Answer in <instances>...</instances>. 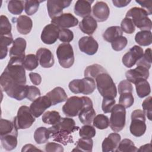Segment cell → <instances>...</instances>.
<instances>
[{"mask_svg":"<svg viewBox=\"0 0 152 152\" xmlns=\"http://www.w3.org/2000/svg\"><path fill=\"white\" fill-rule=\"evenodd\" d=\"M24 60V58H10L0 77L1 90L13 99L19 94L26 83Z\"/></svg>","mask_w":152,"mask_h":152,"instance_id":"obj_1","label":"cell"},{"mask_svg":"<svg viewBox=\"0 0 152 152\" xmlns=\"http://www.w3.org/2000/svg\"><path fill=\"white\" fill-rule=\"evenodd\" d=\"M79 129L80 127L75 125L74 120L70 118H61L58 123L48 128L50 137L64 145L74 142L71 134Z\"/></svg>","mask_w":152,"mask_h":152,"instance_id":"obj_2","label":"cell"},{"mask_svg":"<svg viewBox=\"0 0 152 152\" xmlns=\"http://www.w3.org/2000/svg\"><path fill=\"white\" fill-rule=\"evenodd\" d=\"M125 17L131 18L134 26L141 30L150 31L151 30V21L148 17V14L143 8H131L127 11Z\"/></svg>","mask_w":152,"mask_h":152,"instance_id":"obj_3","label":"cell"},{"mask_svg":"<svg viewBox=\"0 0 152 152\" xmlns=\"http://www.w3.org/2000/svg\"><path fill=\"white\" fill-rule=\"evenodd\" d=\"M95 81L98 91L103 97H116L117 89L115 84L107 72L99 74Z\"/></svg>","mask_w":152,"mask_h":152,"instance_id":"obj_4","label":"cell"},{"mask_svg":"<svg viewBox=\"0 0 152 152\" xmlns=\"http://www.w3.org/2000/svg\"><path fill=\"white\" fill-rule=\"evenodd\" d=\"M71 91L74 94L81 93L84 95L91 94L95 90L96 85L95 80L88 77L82 79H74L68 85Z\"/></svg>","mask_w":152,"mask_h":152,"instance_id":"obj_5","label":"cell"},{"mask_svg":"<svg viewBox=\"0 0 152 152\" xmlns=\"http://www.w3.org/2000/svg\"><path fill=\"white\" fill-rule=\"evenodd\" d=\"M125 108L120 104H115L112 109L109 119V126L111 129L115 132L122 131L125 125Z\"/></svg>","mask_w":152,"mask_h":152,"instance_id":"obj_6","label":"cell"},{"mask_svg":"<svg viewBox=\"0 0 152 152\" xmlns=\"http://www.w3.org/2000/svg\"><path fill=\"white\" fill-rule=\"evenodd\" d=\"M145 115L142 110L136 109L131 113V122L129 131L135 137H141L145 132L147 126L145 124Z\"/></svg>","mask_w":152,"mask_h":152,"instance_id":"obj_7","label":"cell"},{"mask_svg":"<svg viewBox=\"0 0 152 152\" xmlns=\"http://www.w3.org/2000/svg\"><path fill=\"white\" fill-rule=\"evenodd\" d=\"M59 65L64 68L71 67L74 62V54L72 46L68 43L60 44L56 49Z\"/></svg>","mask_w":152,"mask_h":152,"instance_id":"obj_8","label":"cell"},{"mask_svg":"<svg viewBox=\"0 0 152 152\" xmlns=\"http://www.w3.org/2000/svg\"><path fill=\"white\" fill-rule=\"evenodd\" d=\"M86 96H71L67 99L62 106V112L67 117H75L78 115L86 102Z\"/></svg>","mask_w":152,"mask_h":152,"instance_id":"obj_9","label":"cell"},{"mask_svg":"<svg viewBox=\"0 0 152 152\" xmlns=\"http://www.w3.org/2000/svg\"><path fill=\"white\" fill-rule=\"evenodd\" d=\"M35 122V118L31 114L30 107L21 106L18 110L17 116L14 118V124L18 129H25L30 128Z\"/></svg>","mask_w":152,"mask_h":152,"instance_id":"obj_10","label":"cell"},{"mask_svg":"<svg viewBox=\"0 0 152 152\" xmlns=\"http://www.w3.org/2000/svg\"><path fill=\"white\" fill-rule=\"evenodd\" d=\"M52 105L49 97L46 95L40 96L32 102L30 106V110L34 118H39Z\"/></svg>","mask_w":152,"mask_h":152,"instance_id":"obj_11","label":"cell"},{"mask_svg":"<svg viewBox=\"0 0 152 152\" xmlns=\"http://www.w3.org/2000/svg\"><path fill=\"white\" fill-rule=\"evenodd\" d=\"M71 2L68 0H48L46 7L49 17L53 18L62 14L63 9L68 7Z\"/></svg>","mask_w":152,"mask_h":152,"instance_id":"obj_12","label":"cell"},{"mask_svg":"<svg viewBox=\"0 0 152 152\" xmlns=\"http://www.w3.org/2000/svg\"><path fill=\"white\" fill-rule=\"evenodd\" d=\"M51 23L60 29L75 27L78 24V20L71 13H62L51 20Z\"/></svg>","mask_w":152,"mask_h":152,"instance_id":"obj_13","label":"cell"},{"mask_svg":"<svg viewBox=\"0 0 152 152\" xmlns=\"http://www.w3.org/2000/svg\"><path fill=\"white\" fill-rule=\"evenodd\" d=\"M96 116L93 102L90 98L86 96L85 104L78 114L80 121L84 125H90Z\"/></svg>","mask_w":152,"mask_h":152,"instance_id":"obj_14","label":"cell"},{"mask_svg":"<svg viewBox=\"0 0 152 152\" xmlns=\"http://www.w3.org/2000/svg\"><path fill=\"white\" fill-rule=\"evenodd\" d=\"M144 53L142 48L138 45L132 46L122 57L123 64L127 68H131L141 58Z\"/></svg>","mask_w":152,"mask_h":152,"instance_id":"obj_15","label":"cell"},{"mask_svg":"<svg viewBox=\"0 0 152 152\" xmlns=\"http://www.w3.org/2000/svg\"><path fill=\"white\" fill-rule=\"evenodd\" d=\"M59 30L60 28L53 24L51 23L46 25L42 31L41 40L46 45L55 43L59 38Z\"/></svg>","mask_w":152,"mask_h":152,"instance_id":"obj_16","label":"cell"},{"mask_svg":"<svg viewBox=\"0 0 152 152\" xmlns=\"http://www.w3.org/2000/svg\"><path fill=\"white\" fill-rule=\"evenodd\" d=\"M78 47L81 52L88 55H94L99 48L97 42L91 36H83L78 41Z\"/></svg>","mask_w":152,"mask_h":152,"instance_id":"obj_17","label":"cell"},{"mask_svg":"<svg viewBox=\"0 0 152 152\" xmlns=\"http://www.w3.org/2000/svg\"><path fill=\"white\" fill-rule=\"evenodd\" d=\"M92 13L94 18L97 21L104 22L109 17L110 9L106 2L97 1L93 7Z\"/></svg>","mask_w":152,"mask_h":152,"instance_id":"obj_18","label":"cell"},{"mask_svg":"<svg viewBox=\"0 0 152 152\" xmlns=\"http://www.w3.org/2000/svg\"><path fill=\"white\" fill-rule=\"evenodd\" d=\"M149 69L142 66H137L134 69L127 71L125 73L126 80L133 84L141 80H147L149 77Z\"/></svg>","mask_w":152,"mask_h":152,"instance_id":"obj_19","label":"cell"},{"mask_svg":"<svg viewBox=\"0 0 152 152\" xmlns=\"http://www.w3.org/2000/svg\"><path fill=\"white\" fill-rule=\"evenodd\" d=\"M36 55L42 67L49 68L54 65L53 55L49 49L44 48H39L37 50Z\"/></svg>","mask_w":152,"mask_h":152,"instance_id":"obj_20","label":"cell"},{"mask_svg":"<svg viewBox=\"0 0 152 152\" xmlns=\"http://www.w3.org/2000/svg\"><path fill=\"white\" fill-rule=\"evenodd\" d=\"M121 135L116 132L110 133L102 144L103 152H115L121 141Z\"/></svg>","mask_w":152,"mask_h":152,"instance_id":"obj_21","label":"cell"},{"mask_svg":"<svg viewBox=\"0 0 152 152\" xmlns=\"http://www.w3.org/2000/svg\"><path fill=\"white\" fill-rule=\"evenodd\" d=\"M12 20L14 23H16L17 30L19 33L26 35L31 31L33 27V22L29 17L22 15L17 18H12Z\"/></svg>","mask_w":152,"mask_h":152,"instance_id":"obj_22","label":"cell"},{"mask_svg":"<svg viewBox=\"0 0 152 152\" xmlns=\"http://www.w3.org/2000/svg\"><path fill=\"white\" fill-rule=\"evenodd\" d=\"M27 43L26 40L22 37H18L15 39L12 46L10 49V58H25V50L26 48Z\"/></svg>","mask_w":152,"mask_h":152,"instance_id":"obj_23","label":"cell"},{"mask_svg":"<svg viewBox=\"0 0 152 152\" xmlns=\"http://www.w3.org/2000/svg\"><path fill=\"white\" fill-rule=\"evenodd\" d=\"M93 2V1L78 0L74 5V13L80 17L89 16L91 12V5Z\"/></svg>","mask_w":152,"mask_h":152,"instance_id":"obj_24","label":"cell"},{"mask_svg":"<svg viewBox=\"0 0 152 152\" xmlns=\"http://www.w3.org/2000/svg\"><path fill=\"white\" fill-rule=\"evenodd\" d=\"M97 27V21L91 15L83 18L79 24L80 30L88 35L93 34L96 30Z\"/></svg>","mask_w":152,"mask_h":152,"instance_id":"obj_25","label":"cell"},{"mask_svg":"<svg viewBox=\"0 0 152 152\" xmlns=\"http://www.w3.org/2000/svg\"><path fill=\"white\" fill-rule=\"evenodd\" d=\"M46 95L49 97L53 106L64 102L68 99L67 94L64 89L61 87H55Z\"/></svg>","mask_w":152,"mask_h":152,"instance_id":"obj_26","label":"cell"},{"mask_svg":"<svg viewBox=\"0 0 152 152\" xmlns=\"http://www.w3.org/2000/svg\"><path fill=\"white\" fill-rule=\"evenodd\" d=\"M8 134H14L18 136V129L14 122L2 118L0 120V137Z\"/></svg>","mask_w":152,"mask_h":152,"instance_id":"obj_27","label":"cell"},{"mask_svg":"<svg viewBox=\"0 0 152 152\" xmlns=\"http://www.w3.org/2000/svg\"><path fill=\"white\" fill-rule=\"evenodd\" d=\"M123 31L119 26H111L108 27L103 33V39L109 43H112L117 38L122 36Z\"/></svg>","mask_w":152,"mask_h":152,"instance_id":"obj_28","label":"cell"},{"mask_svg":"<svg viewBox=\"0 0 152 152\" xmlns=\"http://www.w3.org/2000/svg\"><path fill=\"white\" fill-rule=\"evenodd\" d=\"M135 40L140 46H147L150 45L152 42L151 31L141 30L137 32L135 36Z\"/></svg>","mask_w":152,"mask_h":152,"instance_id":"obj_29","label":"cell"},{"mask_svg":"<svg viewBox=\"0 0 152 152\" xmlns=\"http://www.w3.org/2000/svg\"><path fill=\"white\" fill-rule=\"evenodd\" d=\"M1 145L7 151H11L15 149L17 145V135L8 134L0 137Z\"/></svg>","mask_w":152,"mask_h":152,"instance_id":"obj_30","label":"cell"},{"mask_svg":"<svg viewBox=\"0 0 152 152\" xmlns=\"http://www.w3.org/2000/svg\"><path fill=\"white\" fill-rule=\"evenodd\" d=\"M106 70L99 64H93L86 67L84 70V77L91 78L95 80L96 78L100 74L106 72Z\"/></svg>","mask_w":152,"mask_h":152,"instance_id":"obj_31","label":"cell"},{"mask_svg":"<svg viewBox=\"0 0 152 152\" xmlns=\"http://www.w3.org/2000/svg\"><path fill=\"white\" fill-rule=\"evenodd\" d=\"M135 85L137 94L140 98H144L150 94V85L147 80H140Z\"/></svg>","mask_w":152,"mask_h":152,"instance_id":"obj_32","label":"cell"},{"mask_svg":"<svg viewBox=\"0 0 152 152\" xmlns=\"http://www.w3.org/2000/svg\"><path fill=\"white\" fill-rule=\"evenodd\" d=\"M50 138L48 128L44 126L37 128L34 132V139L38 144H42L48 142Z\"/></svg>","mask_w":152,"mask_h":152,"instance_id":"obj_33","label":"cell"},{"mask_svg":"<svg viewBox=\"0 0 152 152\" xmlns=\"http://www.w3.org/2000/svg\"><path fill=\"white\" fill-rule=\"evenodd\" d=\"M93 141L91 138H81L78 139L76 143V147L72 151H84L91 152L93 150Z\"/></svg>","mask_w":152,"mask_h":152,"instance_id":"obj_34","label":"cell"},{"mask_svg":"<svg viewBox=\"0 0 152 152\" xmlns=\"http://www.w3.org/2000/svg\"><path fill=\"white\" fill-rule=\"evenodd\" d=\"M61 116L59 113L55 110L47 111L43 113L42 120L43 122L49 125H55L61 120Z\"/></svg>","mask_w":152,"mask_h":152,"instance_id":"obj_35","label":"cell"},{"mask_svg":"<svg viewBox=\"0 0 152 152\" xmlns=\"http://www.w3.org/2000/svg\"><path fill=\"white\" fill-rule=\"evenodd\" d=\"M138 148L135 145L132 141L129 139L125 138L120 141L117 150L118 152H135Z\"/></svg>","mask_w":152,"mask_h":152,"instance_id":"obj_36","label":"cell"},{"mask_svg":"<svg viewBox=\"0 0 152 152\" xmlns=\"http://www.w3.org/2000/svg\"><path fill=\"white\" fill-rule=\"evenodd\" d=\"M24 4V1H10L8 3V11L14 15H20L23 11Z\"/></svg>","mask_w":152,"mask_h":152,"instance_id":"obj_37","label":"cell"},{"mask_svg":"<svg viewBox=\"0 0 152 152\" xmlns=\"http://www.w3.org/2000/svg\"><path fill=\"white\" fill-rule=\"evenodd\" d=\"M93 124L99 129H104L109 126V119L103 114H99L93 119Z\"/></svg>","mask_w":152,"mask_h":152,"instance_id":"obj_38","label":"cell"},{"mask_svg":"<svg viewBox=\"0 0 152 152\" xmlns=\"http://www.w3.org/2000/svg\"><path fill=\"white\" fill-rule=\"evenodd\" d=\"M11 24L8 18L4 15L0 17V36H12Z\"/></svg>","mask_w":152,"mask_h":152,"instance_id":"obj_39","label":"cell"},{"mask_svg":"<svg viewBox=\"0 0 152 152\" xmlns=\"http://www.w3.org/2000/svg\"><path fill=\"white\" fill-rule=\"evenodd\" d=\"M39 65V61L36 55L34 54H28L26 56L23 66L27 71H33Z\"/></svg>","mask_w":152,"mask_h":152,"instance_id":"obj_40","label":"cell"},{"mask_svg":"<svg viewBox=\"0 0 152 152\" xmlns=\"http://www.w3.org/2000/svg\"><path fill=\"white\" fill-rule=\"evenodd\" d=\"M44 1H26L24 4V11L28 15H32L34 14L39 8V5Z\"/></svg>","mask_w":152,"mask_h":152,"instance_id":"obj_41","label":"cell"},{"mask_svg":"<svg viewBox=\"0 0 152 152\" xmlns=\"http://www.w3.org/2000/svg\"><path fill=\"white\" fill-rule=\"evenodd\" d=\"M151 48H148L145 50L141 58L137 62V66H144L149 69L151 66Z\"/></svg>","mask_w":152,"mask_h":152,"instance_id":"obj_42","label":"cell"},{"mask_svg":"<svg viewBox=\"0 0 152 152\" xmlns=\"http://www.w3.org/2000/svg\"><path fill=\"white\" fill-rule=\"evenodd\" d=\"M134 102V98L132 93L126 92L120 94L119 99V103L123 106L125 108L131 107Z\"/></svg>","mask_w":152,"mask_h":152,"instance_id":"obj_43","label":"cell"},{"mask_svg":"<svg viewBox=\"0 0 152 152\" xmlns=\"http://www.w3.org/2000/svg\"><path fill=\"white\" fill-rule=\"evenodd\" d=\"M96 135V129L91 125H84L79 129V135L81 138H92Z\"/></svg>","mask_w":152,"mask_h":152,"instance_id":"obj_44","label":"cell"},{"mask_svg":"<svg viewBox=\"0 0 152 152\" xmlns=\"http://www.w3.org/2000/svg\"><path fill=\"white\" fill-rule=\"evenodd\" d=\"M120 27L122 31H124L127 34H132L135 30V26L131 19L126 17L122 20Z\"/></svg>","mask_w":152,"mask_h":152,"instance_id":"obj_45","label":"cell"},{"mask_svg":"<svg viewBox=\"0 0 152 152\" xmlns=\"http://www.w3.org/2000/svg\"><path fill=\"white\" fill-rule=\"evenodd\" d=\"M59 40L63 43H69L74 39L73 32L68 28H61L59 32Z\"/></svg>","mask_w":152,"mask_h":152,"instance_id":"obj_46","label":"cell"},{"mask_svg":"<svg viewBox=\"0 0 152 152\" xmlns=\"http://www.w3.org/2000/svg\"><path fill=\"white\" fill-rule=\"evenodd\" d=\"M128 43V40L125 36H121L111 43L112 49L115 51H121L123 50Z\"/></svg>","mask_w":152,"mask_h":152,"instance_id":"obj_47","label":"cell"},{"mask_svg":"<svg viewBox=\"0 0 152 152\" xmlns=\"http://www.w3.org/2000/svg\"><path fill=\"white\" fill-rule=\"evenodd\" d=\"M116 101L115 98L113 97H103L102 104V109L104 113H108L111 112L112 109L114 105L115 104Z\"/></svg>","mask_w":152,"mask_h":152,"instance_id":"obj_48","label":"cell"},{"mask_svg":"<svg viewBox=\"0 0 152 152\" xmlns=\"http://www.w3.org/2000/svg\"><path fill=\"white\" fill-rule=\"evenodd\" d=\"M152 97L151 96L146 98L142 103V107L143 109V112L147 116V118L151 121L152 115V107H151Z\"/></svg>","mask_w":152,"mask_h":152,"instance_id":"obj_49","label":"cell"},{"mask_svg":"<svg viewBox=\"0 0 152 152\" xmlns=\"http://www.w3.org/2000/svg\"><path fill=\"white\" fill-rule=\"evenodd\" d=\"M41 95L40 90L34 86H28L27 99L30 101H34Z\"/></svg>","mask_w":152,"mask_h":152,"instance_id":"obj_50","label":"cell"},{"mask_svg":"<svg viewBox=\"0 0 152 152\" xmlns=\"http://www.w3.org/2000/svg\"><path fill=\"white\" fill-rule=\"evenodd\" d=\"M118 90L119 94L126 92L132 93L133 87L131 83L128 81L127 80H124L119 83L118 86Z\"/></svg>","mask_w":152,"mask_h":152,"instance_id":"obj_51","label":"cell"},{"mask_svg":"<svg viewBox=\"0 0 152 152\" xmlns=\"http://www.w3.org/2000/svg\"><path fill=\"white\" fill-rule=\"evenodd\" d=\"M45 151L47 152H63L64 148L60 144L49 142L45 145Z\"/></svg>","mask_w":152,"mask_h":152,"instance_id":"obj_52","label":"cell"},{"mask_svg":"<svg viewBox=\"0 0 152 152\" xmlns=\"http://www.w3.org/2000/svg\"><path fill=\"white\" fill-rule=\"evenodd\" d=\"M135 2L139 4L143 9L145 10L148 15H151L152 14V1H137L136 0Z\"/></svg>","mask_w":152,"mask_h":152,"instance_id":"obj_53","label":"cell"},{"mask_svg":"<svg viewBox=\"0 0 152 152\" xmlns=\"http://www.w3.org/2000/svg\"><path fill=\"white\" fill-rule=\"evenodd\" d=\"M29 78L31 82L35 86L39 85L42 82V77L40 75L36 72H30L29 74Z\"/></svg>","mask_w":152,"mask_h":152,"instance_id":"obj_54","label":"cell"},{"mask_svg":"<svg viewBox=\"0 0 152 152\" xmlns=\"http://www.w3.org/2000/svg\"><path fill=\"white\" fill-rule=\"evenodd\" d=\"M131 2L130 0H112L114 6L118 8H122L127 6Z\"/></svg>","mask_w":152,"mask_h":152,"instance_id":"obj_55","label":"cell"},{"mask_svg":"<svg viewBox=\"0 0 152 152\" xmlns=\"http://www.w3.org/2000/svg\"><path fill=\"white\" fill-rule=\"evenodd\" d=\"M41 151L40 150L36 148V146L31 144H26L23 147V148L21 150L22 152L24 151Z\"/></svg>","mask_w":152,"mask_h":152,"instance_id":"obj_56","label":"cell"},{"mask_svg":"<svg viewBox=\"0 0 152 152\" xmlns=\"http://www.w3.org/2000/svg\"><path fill=\"white\" fill-rule=\"evenodd\" d=\"M151 151V143L143 145L138 149L137 151Z\"/></svg>","mask_w":152,"mask_h":152,"instance_id":"obj_57","label":"cell"}]
</instances>
